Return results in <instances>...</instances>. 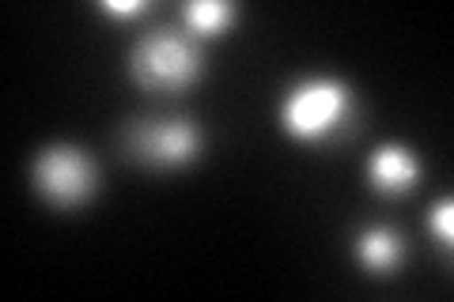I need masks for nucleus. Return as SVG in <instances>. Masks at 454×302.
<instances>
[{"instance_id": "f257e3e1", "label": "nucleus", "mask_w": 454, "mask_h": 302, "mask_svg": "<svg viewBox=\"0 0 454 302\" xmlns=\"http://www.w3.org/2000/svg\"><path fill=\"white\" fill-rule=\"evenodd\" d=\"M356 95L337 76H303L280 98V128L300 143H333L352 125Z\"/></svg>"}, {"instance_id": "f03ea898", "label": "nucleus", "mask_w": 454, "mask_h": 302, "mask_svg": "<svg viewBox=\"0 0 454 302\" xmlns=\"http://www.w3.org/2000/svg\"><path fill=\"white\" fill-rule=\"evenodd\" d=\"M201 46L178 27H152L148 35L137 38L129 53V72L145 91L175 95L186 91L190 83L201 80Z\"/></svg>"}, {"instance_id": "7ed1b4c3", "label": "nucleus", "mask_w": 454, "mask_h": 302, "mask_svg": "<svg viewBox=\"0 0 454 302\" xmlns=\"http://www.w3.org/2000/svg\"><path fill=\"white\" fill-rule=\"evenodd\" d=\"M35 193L53 208H83L98 190V166L76 143H50L31 166Z\"/></svg>"}, {"instance_id": "20e7f679", "label": "nucleus", "mask_w": 454, "mask_h": 302, "mask_svg": "<svg viewBox=\"0 0 454 302\" xmlns=\"http://www.w3.org/2000/svg\"><path fill=\"white\" fill-rule=\"evenodd\" d=\"M133 155L145 159L148 166H190L205 148V136L190 118H152L133 128Z\"/></svg>"}, {"instance_id": "39448f33", "label": "nucleus", "mask_w": 454, "mask_h": 302, "mask_svg": "<svg viewBox=\"0 0 454 302\" xmlns=\"http://www.w3.org/2000/svg\"><path fill=\"white\" fill-rule=\"evenodd\" d=\"M420 174H424L420 155L409 143H382L367 159V182L382 197H405L409 190H417Z\"/></svg>"}, {"instance_id": "423d86ee", "label": "nucleus", "mask_w": 454, "mask_h": 302, "mask_svg": "<svg viewBox=\"0 0 454 302\" xmlns=\"http://www.w3.org/2000/svg\"><path fill=\"white\" fill-rule=\"evenodd\" d=\"M352 253H356L360 268L375 272V276H390V272L405 265V238L387 223H367L352 238Z\"/></svg>"}, {"instance_id": "0eeeda50", "label": "nucleus", "mask_w": 454, "mask_h": 302, "mask_svg": "<svg viewBox=\"0 0 454 302\" xmlns=\"http://www.w3.org/2000/svg\"><path fill=\"white\" fill-rule=\"evenodd\" d=\"M235 16H239V8L231 0H190L182 8V23H186V31L193 38H216L223 31H231Z\"/></svg>"}, {"instance_id": "6e6552de", "label": "nucleus", "mask_w": 454, "mask_h": 302, "mask_svg": "<svg viewBox=\"0 0 454 302\" xmlns=\"http://www.w3.org/2000/svg\"><path fill=\"white\" fill-rule=\"evenodd\" d=\"M428 235L439 242V246H450V238H454V205H450V197H443V200H435L432 205Z\"/></svg>"}, {"instance_id": "1a4fd4ad", "label": "nucleus", "mask_w": 454, "mask_h": 302, "mask_svg": "<svg viewBox=\"0 0 454 302\" xmlns=\"http://www.w3.org/2000/svg\"><path fill=\"white\" fill-rule=\"evenodd\" d=\"M98 8L110 12V16H140V12H148L145 0H103Z\"/></svg>"}]
</instances>
